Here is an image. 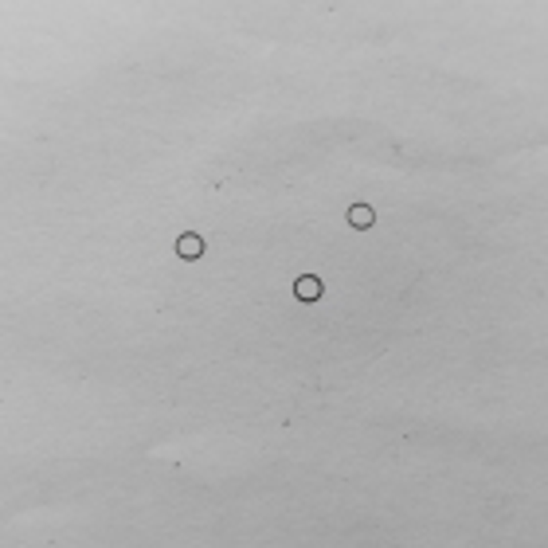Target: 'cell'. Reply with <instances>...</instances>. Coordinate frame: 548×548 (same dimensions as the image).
Instances as JSON below:
<instances>
[{
  "mask_svg": "<svg viewBox=\"0 0 548 548\" xmlns=\"http://www.w3.org/2000/svg\"><path fill=\"white\" fill-rule=\"evenodd\" d=\"M176 255L181 258H200L204 255V239H200L196 232H184L181 239H176Z\"/></svg>",
  "mask_w": 548,
  "mask_h": 548,
  "instance_id": "6da1fadb",
  "label": "cell"
},
{
  "mask_svg": "<svg viewBox=\"0 0 548 548\" xmlns=\"http://www.w3.org/2000/svg\"><path fill=\"white\" fill-rule=\"evenodd\" d=\"M294 294H298L302 302H317V298H321V278H314V274L298 278V282H294Z\"/></svg>",
  "mask_w": 548,
  "mask_h": 548,
  "instance_id": "7a4b0ae2",
  "label": "cell"
},
{
  "mask_svg": "<svg viewBox=\"0 0 548 548\" xmlns=\"http://www.w3.org/2000/svg\"><path fill=\"white\" fill-rule=\"evenodd\" d=\"M372 219H376V212H372L368 204H353V207H349V223H353V227H372Z\"/></svg>",
  "mask_w": 548,
  "mask_h": 548,
  "instance_id": "3957f363",
  "label": "cell"
}]
</instances>
